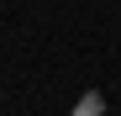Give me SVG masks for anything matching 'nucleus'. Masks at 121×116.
<instances>
[{
	"mask_svg": "<svg viewBox=\"0 0 121 116\" xmlns=\"http://www.w3.org/2000/svg\"><path fill=\"white\" fill-rule=\"evenodd\" d=\"M69 116H105V95H100V90H84V95L74 100Z\"/></svg>",
	"mask_w": 121,
	"mask_h": 116,
	"instance_id": "f257e3e1",
	"label": "nucleus"
}]
</instances>
